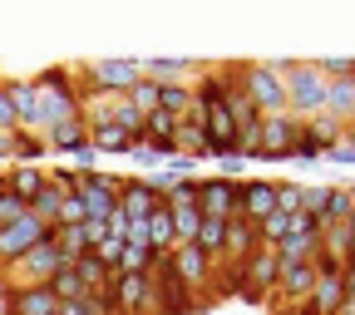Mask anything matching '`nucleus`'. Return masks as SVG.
<instances>
[{"label": "nucleus", "mask_w": 355, "mask_h": 315, "mask_svg": "<svg viewBox=\"0 0 355 315\" xmlns=\"http://www.w3.org/2000/svg\"><path fill=\"white\" fill-rule=\"evenodd\" d=\"M277 74H282V89H286V114L291 118H316L326 114V79L316 74L311 60H266Z\"/></svg>", "instance_id": "1"}, {"label": "nucleus", "mask_w": 355, "mask_h": 315, "mask_svg": "<svg viewBox=\"0 0 355 315\" xmlns=\"http://www.w3.org/2000/svg\"><path fill=\"white\" fill-rule=\"evenodd\" d=\"M74 79H79L84 104L89 99H123L128 89L144 79V60H94V64H84V74H74Z\"/></svg>", "instance_id": "2"}, {"label": "nucleus", "mask_w": 355, "mask_h": 315, "mask_svg": "<svg viewBox=\"0 0 355 315\" xmlns=\"http://www.w3.org/2000/svg\"><path fill=\"white\" fill-rule=\"evenodd\" d=\"M153 305H158V315H198V296H193V286L178 276V266H173V251H163L158 261H153Z\"/></svg>", "instance_id": "3"}, {"label": "nucleus", "mask_w": 355, "mask_h": 315, "mask_svg": "<svg viewBox=\"0 0 355 315\" xmlns=\"http://www.w3.org/2000/svg\"><path fill=\"white\" fill-rule=\"evenodd\" d=\"M242 89H247V99L257 104V114H261V118L286 114V89H282V74L266 64V60H257V64H247V69H242Z\"/></svg>", "instance_id": "4"}, {"label": "nucleus", "mask_w": 355, "mask_h": 315, "mask_svg": "<svg viewBox=\"0 0 355 315\" xmlns=\"http://www.w3.org/2000/svg\"><path fill=\"white\" fill-rule=\"evenodd\" d=\"M296 138H301V118L272 114V118H261V128H257V153L252 158H261V163H291Z\"/></svg>", "instance_id": "5"}, {"label": "nucleus", "mask_w": 355, "mask_h": 315, "mask_svg": "<svg viewBox=\"0 0 355 315\" xmlns=\"http://www.w3.org/2000/svg\"><path fill=\"white\" fill-rule=\"evenodd\" d=\"M44 143H50V153H69L79 172L99 168V163H94L99 153H94V143H89V123H84V114H74V118H64V123H55V128H44Z\"/></svg>", "instance_id": "6"}, {"label": "nucleus", "mask_w": 355, "mask_h": 315, "mask_svg": "<svg viewBox=\"0 0 355 315\" xmlns=\"http://www.w3.org/2000/svg\"><path fill=\"white\" fill-rule=\"evenodd\" d=\"M60 266H69L64 256H60V246H55V237H44L40 246H30L15 266H10V271H6V281L10 286H44V281H50L55 271H60Z\"/></svg>", "instance_id": "7"}, {"label": "nucleus", "mask_w": 355, "mask_h": 315, "mask_svg": "<svg viewBox=\"0 0 355 315\" xmlns=\"http://www.w3.org/2000/svg\"><path fill=\"white\" fill-rule=\"evenodd\" d=\"M119 183H123V177L109 172V168H89V172H84L79 202H84V217H89V222H109V217H114V207H119Z\"/></svg>", "instance_id": "8"}, {"label": "nucleus", "mask_w": 355, "mask_h": 315, "mask_svg": "<svg viewBox=\"0 0 355 315\" xmlns=\"http://www.w3.org/2000/svg\"><path fill=\"white\" fill-rule=\"evenodd\" d=\"M44 237H55V232H50V227H40L30 212L15 217V222H6V227H0V271H10V266H15L30 246H40Z\"/></svg>", "instance_id": "9"}, {"label": "nucleus", "mask_w": 355, "mask_h": 315, "mask_svg": "<svg viewBox=\"0 0 355 315\" xmlns=\"http://www.w3.org/2000/svg\"><path fill=\"white\" fill-rule=\"evenodd\" d=\"M242 266H247V291H242V300H252V305H257V300H266V296L277 291V271H282V256H277L272 246H257V251H252V256H247Z\"/></svg>", "instance_id": "10"}, {"label": "nucleus", "mask_w": 355, "mask_h": 315, "mask_svg": "<svg viewBox=\"0 0 355 315\" xmlns=\"http://www.w3.org/2000/svg\"><path fill=\"white\" fill-rule=\"evenodd\" d=\"M0 296H6V315H60V300L50 286H10L0 281Z\"/></svg>", "instance_id": "11"}, {"label": "nucleus", "mask_w": 355, "mask_h": 315, "mask_svg": "<svg viewBox=\"0 0 355 315\" xmlns=\"http://www.w3.org/2000/svg\"><path fill=\"white\" fill-rule=\"evenodd\" d=\"M311 291H316V266H311V261H282L272 296L282 305H301V300H311Z\"/></svg>", "instance_id": "12"}, {"label": "nucleus", "mask_w": 355, "mask_h": 315, "mask_svg": "<svg viewBox=\"0 0 355 315\" xmlns=\"http://www.w3.org/2000/svg\"><path fill=\"white\" fill-rule=\"evenodd\" d=\"M198 212L212 217V222L237 217V183H227V177H202L198 183Z\"/></svg>", "instance_id": "13"}, {"label": "nucleus", "mask_w": 355, "mask_h": 315, "mask_svg": "<svg viewBox=\"0 0 355 315\" xmlns=\"http://www.w3.org/2000/svg\"><path fill=\"white\" fill-rule=\"evenodd\" d=\"M119 305L123 315H144V310H158L153 305V276L148 271H119Z\"/></svg>", "instance_id": "14"}, {"label": "nucleus", "mask_w": 355, "mask_h": 315, "mask_svg": "<svg viewBox=\"0 0 355 315\" xmlns=\"http://www.w3.org/2000/svg\"><path fill=\"white\" fill-rule=\"evenodd\" d=\"M207 64H198V60H173V55H148L144 60V79H153V84H188L193 74H202Z\"/></svg>", "instance_id": "15"}, {"label": "nucleus", "mask_w": 355, "mask_h": 315, "mask_svg": "<svg viewBox=\"0 0 355 315\" xmlns=\"http://www.w3.org/2000/svg\"><path fill=\"white\" fill-rule=\"evenodd\" d=\"M173 266H178V276H183L193 291H198V286H207V281H212V271H217V261H212L207 251H198L193 242H188V246H173Z\"/></svg>", "instance_id": "16"}, {"label": "nucleus", "mask_w": 355, "mask_h": 315, "mask_svg": "<svg viewBox=\"0 0 355 315\" xmlns=\"http://www.w3.org/2000/svg\"><path fill=\"white\" fill-rule=\"evenodd\" d=\"M158 202H163V197H153V192H148L144 177H123V183H119V212H123L128 222H144Z\"/></svg>", "instance_id": "17"}, {"label": "nucleus", "mask_w": 355, "mask_h": 315, "mask_svg": "<svg viewBox=\"0 0 355 315\" xmlns=\"http://www.w3.org/2000/svg\"><path fill=\"white\" fill-rule=\"evenodd\" d=\"M60 202H64V192L50 183V177H44V188H40V192L25 202V212L40 222V227H50V232H55V227H60Z\"/></svg>", "instance_id": "18"}, {"label": "nucleus", "mask_w": 355, "mask_h": 315, "mask_svg": "<svg viewBox=\"0 0 355 315\" xmlns=\"http://www.w3.org/2000/svg\"><path fill=\"white\" fill-rule=\"evenodd\" d=\"M340 305H345V276H316L311 310H316V315H340Z\"/></svg>", "instance_id": "19"}, {"label": "nucleus", "mask_w": 355, "mask_h": 315, "mask_svg": "<svg viewBox=\"0 0 355 315\" xmlns=\"http://www.w3.org/2000/svg\"><path fill=\"white\" fill-rule=\"evenodd\" d=\"M6 84V99H10V109H15V118H20V128H30L35 123V79H0Z\"/></svg>", "instance_id": "20"}, {"label": "nucleus", "mask_w": 355, "mask_h": 315, "mask_svg": "<svg viewBox=\"0 0 355 315\" xmlns=\"http://www.w3.org/2000/svg\"><path fill=\"white\" fill-rule=\"evenodd\" d=\"M261 242H257V227L247 217H227V261H247L252 251H257Z\"/></svg>", "instance_id": "21"}, {"label": "nucleus", "mask_w": 355, "mask_h": 315, "mask_svg": "<svg viewBox=\"0 0 355 315\" xmlns=\"http://www.w3.org/2000/svg\"><path fill=\"white\" fill-rule=\"evenodd\" d=\"M144 227H148V246L153 251H173L178 246V237H173V212H168V202H158L148 217H144Z\"/></svg>", "instance_id": "22"}, {"label": "nucleus", "mask_w": 355, "mask_h": 315, "mask_svg": "<svg viewBox=\"0 0 355 315\" xmlns=\"http://www.w3.org/2000/svg\"><path fill=\"white\" fill-rule=\"evenodd\" d=\"M6 188H10L20 202H30V197L44 188V168H30V163H15V168H6Z\"/></svg>", "instance_id": "23"}, {"label": "nucleus", "mask_w": 355, "mask_h": 315, "mask_svg": "<svg viewBox=\"0 0 355 315\" xmlns=\"http://www.w3.org/2000/svg\"><path fill=\"white\" fill-rule=\"evenodd\" d=\"M89 143H94V153H128V133L119 123H89Z\"/></svg>", "instance_id": "24"}, {"label": "nucleus", "mask_w": 355, "mask_h": 315, "mask_svg": "<svg viewBox=\"0 0 355 315\" xmlns=\"http://www.w3.org/2000/svg\"><path fill=\"white\" fill-rule=\"evenodd\" d=\"M198 251H207L212 261H222L227 256V222H212V217H202V227H198V242H193Z\"/></svg>", "instance_id": "25"}, {"label": "nucleus", "mask_w": 355, "mask_h": 315, "mask_svg": "<svg viewBox=\"0 0 355 315\" xmlns=\"http://www.w3.org/2000/svg\"><path fill=\"white\" fill-rule=\"evenodd\" d=\"M158 109L173 114V118H183L193 109V84H158Z\"/></svg>", "instance_id": "26"}, {"label": "nucleus", "mask_w": 355, "mask_h": 315, "mask_svg": "<svg viewBox=\"0 0 355 315\" xmlns=\"http://www.w3.org/2000/svg\"><path fill=\"white\" fill-rule=\"evenodd\" d=\"M301 128H306V138H316V143L326 148V158H331V148L340 143V133H345V123H336V118H326V114H316V118H306Z\"/></svg>", "instance_id": "27"}, {"label": "nucleus", "mask_w": 355, "mask_h": 315, "mask_svg": "<svg viewBox=\"0 0 355 315\" xmlns=\"http://www.w3.org/2000/svg\"><path fill=\"white\" fill-rule=\"evenodd\" d=\"M355 212V197H350V188H331V197H326V212H321V227H345V217Z\"/></svg>", "instance_id": "28"}, {"label": "nucleus", "mask_w": 355, "mask_h": 315, "mask_svg": "<svg viewBox=\"0 0 355 315\" xmlns=\"http://www.w3.org/2000/svg\"><path fill=\"white\" fill-rule=\"evenodd\" d=\"M44 286L55 291V300H60V305H69V300H84V281L74 276V266H60V271H55L50 281H44Z\"/></svg>", "instance_id": "29"}, {"label": "nucleus", "mask_w": 355, "mask_h": 315, "mask_svg": "<svg viewBox=\"0 0 355 315\" xmlns=\"http://www.w3.org/2000/svg\"><path fill=\"white\" fill-rule=\"evenodd\" d=\"M50 153V143H44V133H30V128H20L15 133V163H30V168H40V158Z\"/></svg>", "instance_id": "30"}, {"label": "nucleus", "mask_w": 355, "mask_h": 315, "mask_svg": "<svg viewBox=\"0 0 355 315\" xmlns=\"http://www.w3.org/2000/svg\"><path fill=\"white\" fill-rule=\"evenodd\" d=\"M217 266H222V276H217L212 291H217V296H242V291H247V266H242V261H227V256H222Z\"/></svg>", "instance_id": "31"}, {"label": "nucleus", "mask_w": 355, "mask_h": 315, "mask_svg": "<svg viewBox=\"0 0 355 315\" xmlns=\"http://www.w3.org/2000/svg\"><path fill=\"white\" fill-rule=\"evenodd\" d=\"M44 177L64 192V197H79V188H84V172L79 168H69V163H60V168H44Z\"/></svg>", "instance_id": "32"}, {"label": "nucleus", "mask_w": 355, "mask_h": 315, "mask_svg": "<svg viewBox=\"0 0 355 315\" xmlns=\"http://www.w3.org/2000/svg\"><path fill=\"white\" fill-rule=\"evenodd\" d=\"M321 79H355V60L350 55H326V60H311Z\"/></svg>", "instance_id": "33"}, {"label": "nucleus", "mask_w": 355, "mask_h": 315, "mask_svg": "<svg viewBox=\"0 0 355 315\" xmlns=\"http://www.w3.org/2000/svg\"><path fill=\"white\" fill-rule=\"evenodd\" d=\"M326 197H331V188H326V183H301V212H306V217H316V222H321Z\"/></svg>", "instance_id": "34"}, {"label": "nucleus", "mask_w": 355, "mask_h": 315, "mask_svg": "<svg viewBox=\"0 0 355 315\" xmlns=\"http://www.w3.org/2000/svg\"><path fill=\"white\" fill-rule=\"evenodd\" d=\"M123 158H133V163H139V168H144V172H153V168H163V163H168V158H163V153H158V148H153V143H148V138H133V143H128V153H123Z\"/></svg>", "instance_id": "35"}, {"label": "nucleus", "mask_w": 355, "mask_h": 315, "mask_svg": "<svg viewBox=\"0 0 355 315\" xmlns=\"http://www.w3.org/2000/svg\"><path fill=\"white\" fill-rule=\"evenodd\" d=\"M123 99H128L133 109H139V114H153V109H158V84H153V79H139Z\"/></svg>", "instance_id": "36"}, {"label": "nucleus", "mask_w": 355, "mask_h": 315, "mask_svg": "<svg viewBox=\"0 0 355 315\" xmlns=\"http://www.w3.org/2000/svg\"><path fill=\"white\" fill-rule=\"evenodd\" d=\"M331 163H340V168H355V123H345L340 143L331 148Z\"/></svg>", "instance_id": "37"}, {"label": "nucleus", "mask_w": 355, "mask_h": 315, "mask_svg": "<svg viewBox=\"0 0 355 315\" xmlns=\"http://www.w3.org/2000/svg\"><path fill=\"white\" fill-rule=\"evenodd\" d=\"M277 212H286V217L301 212V183H277Z\"/></svg>", "instance_id": "38"}, {"label": "nucleus", "mask_w": 355, "mask_h": 315, "mask_svg": "<svg viewBox=\"0 0 355 315\" xmlns=\"http://www.w3.org/2000/svg\"><path fill=\"white\" fill-rule=\"evenodd\" d=\"M10 128H20V118H15V109L6 99V84H0V133H10Z\"/></svg>", "instance_id": "39"}, {"label": "nucleus", "mask_w": 355, "mask_h": 315, "mask_svg": "<svg viewBox=\"0 0 355 315\" xmlns=\"http://www.w3.org/2000/svg\"><path fill=\"white\" fill-rule=\"evenodd\" d=\"M282 315H316V310H311V300H301V305H286Z\"/></svg>", "instance_id": "40"}, {"label": "nucleus", "mask_w": 355, "mask_h": 315, "mask_svg": "<svg viewBox=\"0 0 355 315\" xmlns=\"http://www.w3.org/2000/svg\"><path fill=\"white\" fill-rule=\"evenodd\" d=\"M60 315H89V310H84L79 300H69V305H60Z\"/></svg>", "instance_id": "41"}]
</instances>
